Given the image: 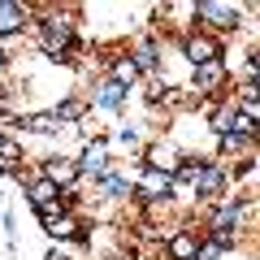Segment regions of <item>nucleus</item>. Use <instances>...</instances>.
Wrapping results in <instances>:
<instances>
[{
    "label": "nucleus",
    "instance_id": "20e7f679",
    "mask_svg": "<svg viewBox=\"0 0 260 260\" xmlns=\"http://www.w3.org/2000/svg\"><path fill=\"white\" fill-rule=\"evenodd\" d=\"M74 165H78V178H83V182L104 178L113 169V139L109 135H91V139L83 143V152L74 156Z\"/></svg>",
    "mask_w": 260,
    "mask_h": 260
},
{
    "label": "nucleus",
    "instance_id": "f8f14e48",
    "mask_svg": "<svg viewBox=\"0 0 260 260\" xmlns=\"http://www.w3.org/2000/svg\"><path fill=\"white\" fill-rule=\"evenodd\" d=\"M48 113H52L61 126H83V121L91 117V104H87L83 95H61V100H56Z\"/></svg>",
    "mask_w": 260,
    "mask_h": 260
},
{
    "label": "nucleus",
    "instance_id": "7ed1b4c3",
    "mask_svg": "<svg viewBox=\"0 0 260 260\" xmlns=\"http://www.w3.org/2000/svg\"><path fill=\"white\" fill-rule=\"evenodd\" d=\"M191 195H195L204 208H213V204H221V200H230V169H225L221 160L208 156V165L200 169V178L191 182Z\"/></svg>",
    "mask_w": 260,
    "mask_h": 260
},
{
    "label": "nucleus",
    "instance_id": "9b49d317",
    "mask_svg": "<svg viewBox=\"0 0 260 260\" xmlns=\"http://www.w3.org/2000/svg\"><path fill=\"white\" fill-rule=\"evenodd\" d=\"M91 191H95V200H130L135 186H130V174H121V169L113 165L104 178H95V182H91Z\"/></svg>",
    "mask_w": 260,
    "mask_h": 260
},
{
    "label": "nucleus",
    "instance_id": "dca6fc26",
    "mask_svg": "<svg viewBox=\"0 0 260 260\" xmlns=\"http://www.w3.org/2000/svg\"><path fill=\"white\" fill-rule=\"evenodd\" d=\"M48 260H74V256H70V251H61V247H52V251H48Z\"/></svg>",
    "mask_w": 260,
    "mask_h": 260
},
{
    "label": "nucleus",
    "instance_id": "4468645a",
    "mask_svg": "<svg viewBox=\"0 0 260 260\" xmlns=\"http://www.w3.org/2000/svg\"><path fill=\"white\" fill-rule=\"evenodd\" d=\"M22 130L39 135V139H56V135H65V130H74V126H61L52 113H22Z\"/></svg>",
    "mask_w": 260,
    "mask_h": 260
},
{
    "label": "nucleus",
    "instance_id": "f257e3e1",
    "mask_svg": "<svg viewBox=\"0 0 260 260\" xmlns=\"http://www.w3.org/2000/svg\"><path fill=\"white\" fill-rule=\"evenodd\" d=\"M35 22H30V35H35V48L56 65H70L78 48V18L83 9L78 5H30Z\"/></svg>",
    "mask_w": 260,
    "mask_h": 260
},
{
    "label": "nucleus",
    "instance_id": "f3484780",
    "mask_svg": "<svg viewBox=\"0 0 260 260\" xmlns=\"http://www.w3.org/2000/svg\"><path fill=\"white\" fill-rule=\"evenodd\" d=\"M5 70H9V48L0 44V74H5Z\"/></svg>",
    "mask_w": 260,
    "mask_h": 260
},
{
    "label": "nucleus",
    "instance_id": "2eb2a0df",
    "mask_svg": "<svg viewBox=\"0 0 260 260\" xmlns=\"http://www.w3.org/2000/svg\"><path fill=\"white\" fill-rule=\"evenodd\" d=\"M117 143H121L126 152H135V156H143V143H148V139H143V126H135V121L117 126Z\"/></svg>",
    "mask_w": 260,
    "mask_h": 260
},
{
    "label": "nucleus",
    "instance_id": "39448f33",
    "mask_svg": "<svg viewBox=\"0 0 260 260\" xmlns=\"http://www.w3.org/2000/svg\"><path fill=\"white\" fill-rule=\"evenodd\" d=\"M130 186H135V200H139V204H169V200H174V191H178L169 174H160V169H148V165L135 169Z\"/></svg>",
    "mask_w": 260,
    "mask_h": 260
},
{
    "label": "nucleus",
    "instance_id": "0eeeda50",
    "mask_svg": "<svg viewBox=\"0 0 260 260\" xmlns=\"http://www.w3.org/2000/svg\"><path fill=\"white\" fill-rule=\"evenodd\" d=\"M130 95H135V91L117 87L113 78H95L91 91H87L83 100L91 104V113H126V109H130Z\"/></svg>",
    "mask_w": 260,
    "mask_h": 260
},
{
    "label": "nucleus",
    "instance_id": "ddd939ff",
    "mask_svg": "<svg viewBox=\"0 0 260 260\" xmlns=\"http://www.w3.org/2000/svg\"><path fill=\"white\" fill-rule=\"evenodd\" d=\"M22 191H26V204L35 208H52V204H61V191H56L52 182H48V178H39V169H35V178H30L26 186H22Z\"/></svg>",
    "mask_w": 260,
    "mask_h": 260
},
{
    "label": "nucleus",
    "instance_id": "9d476101",
    "mask_svg": "<svg viewBox=\"0 0 260 260\" xmlns=\"http://www.w3.org/2000/svg\"><path fill=\"white\" fill-rule=\"evenodd\" d=\"M30 22H35L30 5H22V0H0V44H5V48H9V39L26 35Z\"/></svg>",
    "mask_w": 260,
    "mask_h": 260
},
{
    "label": "nucleus",
    "instance_id": "f03ea898",
    "mask_svg": "<svg viewBox=\"0 0 260 260\" xmlns=\"http://www.w3.org/2000/svg\"><path fill=\"white\" fill-rule=\"evenodd\" d=\"M256 18L260 5H225V0H195V30H204V35L213 39H230V35H243V26L247 22L243 18Z\"/></svg>",
    "mask_w": 260,
    "mask_h": 260
},
{
    "label": "nucleus",
    "instance_id": "423d86ee",
    "mask_svg": "<svg viewBox=\"0 0 260 260\" xmlns=\"http://www.w3.org/2000/svg\"><path fill=\"white\" fill-rule=\"evenodd\" d=\"M174 44H178V52H182L186 70L208 65V61H221V56H225V44H221V39H213V35H204V30H186V35L174 39Z\"/></svg>",
    "mask_w": 260,
    "mask_h": 260
},
{
    "label": "nucleus",
    "instance_id": "1a4fd4ad",
    "mask_svg": "<svg viewBox=\"0 0 260 260\" xmlns=\"http://www.w3.org/2000/svg\"><path fill=\"white\" fill-rule=\"evenodd\" d=\"M39 169V178H48V182L56 186V191H78L83 186V178H78V165H74V156H65V152H56V156H48L44 165H35Z\"/></svg>",
    "mask_w": 260,
    "mask_h": 260
},
{
    "label": "nucleus",
    "instance_id": "6e6552de",
    "mask_svg": "<svg viewBox=\"0 0 260 260\" xmlns=\"http://www.w3.org/2000/svg\"><path fill=\"white\" fill-rule=\"evenodd\" d=\"M126 52H130V61H135V70H139V78H156L160 61H165V39L152 30V35H139Z\"/></svg>",
    "mask_w": 260,
    "mask_h": 260
}]
</instances>
